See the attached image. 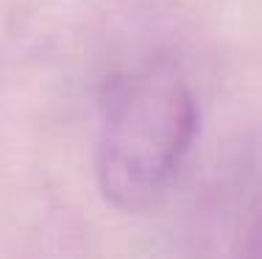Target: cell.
Returning a JSON list of instances; mask_svg holds the SVG:
<instances>
[{
    "mask_svg": "<svg viewBox=\"0 0 262 259\" xmlns=\"http://www.w3.org/2000/svg\"><path fill=\"white\" fill-rule=\"evenodd\" d=\"M198 131V106L179 67L148 61L120 76L106 98L98 137V187L120 212L165 193Z\"/></svg>",
    "mask_w": 262,
    "mask_h": 259,
    "instance_id": "cell-1",
    "label": "cell"
},
{
    "mask_svg": "<svg viewBox=\"0 0 262 259\" xmlns=\"http://www.w3.org/2000/svg\"><path fill=\"white\" fill-rule=\"evenodd\" d=\"M251 259H262V215H259L257 229H254V248H251Z\"/></svg>",
    "mask_w": 262,
    "mask_h": 259,
    "instance_id": "cell-2",
    "label": "cell"
}]
</instances>
